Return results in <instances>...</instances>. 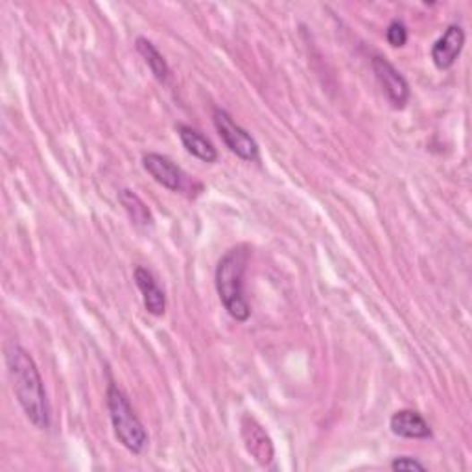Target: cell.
Listing matches in <instances>:
<instances>
[{
  "mask_svg": "<svg viewBox=\"0 0 472 472\" xmlns=\"http://www.w3.org/2000/svg\"><path fill=\"white\" fill-rule=\"evenodd\" d=\"M6 365L24 416L36 428L47 430L50 426V404L34 358L21 345L13 343L6 351Z\"/></svg>",
  "mask_w": 472,
  "mask_h": 472,
  "instance_id": "6da1fadb",
  "label": "cell"
},
{
  "mask_svg": "<svg viewBox=\"0 0 472 472\" xmlns=\"http://www.w3.org/2000/svg\"><path fill=\"white\" fill-rule=\"evenodd\" d=\"M249 257L251 249L245 244L231 247L227 253L219 259L214 275L219 301L226 306L229 316L240 323L247 322L251 316V306L244 292V277L247 271Z\"/></svg>",
  "mask_w": 472,
  "mask_h": 472,
  "instance_id": "7a4b0ae2",
  "label": "cell"
},
{
  "mask_svg": "<svg viewBox=\"0 0 472 472\" xmlns=\"http://www.w3.org/2000/svg\"><path fill=\"white\" fill-rule=\"evenodd\" d=\"M107 410L115 435L122 447L133 454H142L148 447V432L133 412L128 397L116 384H109L107 388Z\"/></svg>",
  "mask_w": 472,
  "mask_h": 472,
  "instance_id": "3957f363",
  "label": "cell"
},
{
  "mask_svg": "<svg viewBox=\"0 0 472 472\" xmlns=\"http://www.w3.org/2000/svg\"><path fill=\"white\" fill-rule=\"evenodd\" d=\"M212 122H214V128L218 135L222 137L226 146L233 153H236L240 159L249 161V163L259 161L261 150H259L257 141L251 137L244 128H240L227 111L219 109V107L212 109Z\"/></svg>",
  "mask_w": 472,
  "mask_h": 472,
  "instance_id": "277c9868",
  "label": "cell"
},
{
  "mask_svg": "<svg viewBox=\"0 0 472 472\" xmlns=\"http://www.w3.org/2000/svg\"><path fill=\"white\" fill-rule=\"evenodd\" d=\"M240 433L245 451L251 454V458L261 467H270L275 458V449L271 443V437L262 428V425L251 416H244L240 421Z\"/></svg>",
  "mask_w": 472,
  "mask_h": 472,
  "instance_id": "5b68a950",
  "label": "cell"
},
{
  "mask_svg": "<svg viewBox=\"0 0 472 472\" xmlns=\"http://www.w3.org/2000/svg\"><path fill=\"white\" fill-rule=\"evenodd\" d=\"M371 65L376 80L381 82L384 92L388 94L390 102L397 109H402L408 104V100H410V85H408L406 78L382 56H374Z\"/></svg>",
  "mask_w": 472,
  "mask_h": 472,
  "instance_id": "8992f818",
  "label": "cell"
},
{
  "mask_svg": "<svg viewBox=\"0 0 472 472\" xmlns=\"http://www.w3.org/2000/svg\"><path fill=\"white\" fill-rule=\"evenodd\" d=\"M465 45V31L459 24H451L445 34L432 47V61L439 71L451 69L458 61Z\"/></svg>",
  "mask_w": 472,
  "mask_h": 472,
  "instance_id": "52a82bcc",
  "label": "cell"
},
{
  "mask_svg": "<svg viewBox=\"0 0 472 472\" xmlns=\"http://www.w3.org/2000/svg\"><path fill=\"white\" fill-rule=\"evenodd\" d=\"M144 170L168 191L176 193L183 185V172L177 165H174L168 157L161 153H146L142 157Z\"/></svg>",
  "mask_w": 472,
  "mask_h": 472,
  "instance_id": "ba28073f",
  "label": "cell"
},
{
  "mask_svg": "<svg viewBox=\"0 0 472 472\" xmlns=\"http://www.w3.org/2000/svg\"><path fill=\"white\" fill-rule=\"evenodd\" d=\"M133 275H135V285L142 294L146 310L151 313V316H157V318L163 316V313L167 312V296L161 290V287L157 285L153 273L144 266H137Z\"/></svg>",
  "mask_w": 472,
  "mask_h": 472,
  "instance_id": "9c48e42d",
  "label": "cell"
},
{
  "mask_svg": "<svg viewBox=\"0 0 472 472\" xmlns=\"http://www.w3.org/2000/svg\"><path fill=\"white\" fill-rule=\"evenodd\" d=\"M390 428L404 439H430L432 430L426 419L416 410H399L390 419Z\"/></svg>",
  "mask_w": 472,
  "mask_h": 472,
  "instance_id": "30bf717a",
  "label": "cell"
},
{
  "mask_svg": "<svg viewBox=\"0 0 472 472\" xmlns=\"http://www.w3.org/2000/svg\"><path fill=\"white\" fill-rule=\"evenodd\" d=\"M176 130H177V135L185 150L191 155H194L196 159L203 163H214L218 159V150L214 148V144L205 135H202L198 130H194L193 125L179 124Z\"/></svg>",
  "mask_w": 472,
  "mask_h": 472,
  "instance_id": "8fae6325",
  "label": "cell"
},
{
  "mask_svg": "<svg viewBox=\"0 0 472 472\" xmlns=\"http://www.w3.org/2000/svg\"><path fill=\"white\" fill-rule=\"evenodd\" d=\"M135 48L144 57V63L151 71V74L155 76V80L159 83H168V80L172 78V71L168 67L165 56L157 50V47L146 38H137Z\"/></svg>",
  "mask_w": 472,
  "mask_h": 472,
  "instance_id": "7c38bea8",
  "label": "cell"
},
{
  "mask_svg": "<svg viewBox=\"0 0 472 472\" xmlns=\"http://www.w3.org/2000/svg\"><path fill=\"white\" fill-rule=\"evenodd\" d=\"M118 200H120L124 210L128 212L130 219L135 226H141V227L153 226V216H151L148 205L141 200V196H137L133 191H130V188H124V191H120Z\"/></svg>",
  "mask_w": 472,
  "mask_h": 472,
  "instance_id": "4fadbf2b",
  "label": "cell"
},
{
  "mask_svg": "<svg viewBox=\"0 0 472 472\" xmlns=\"http://www.w3.org/2000/svg\"><path fill=\"white\" fill-rule=\"evenodd\" d=\"M386 39L393 48H402L408 43V28L402 21L395 19L386 30Z\"/></svg>",
  "mask_w": 472,
  "mask_h": 472,
  "instance_id": "5bb4252c",
  "label": "cell"
},
{
  "mask_svg": "<svg viewBox=\"0 0 472 472\" xmlns=\"http://www.w3.org/2000/svg\"><path fill=\"white\" fill-rule=\"evenodd\" d=\"M391 468L397 470V472H414V470H419V472H425L426 467L416 459V458H410V456H402V458H395L391 461Z\"/></svg>",
  "mask_w": 472,
  "mask_h": 472,
  "instance_id": "9a60e30c",
  "label": "cell"
}]
</instances>
